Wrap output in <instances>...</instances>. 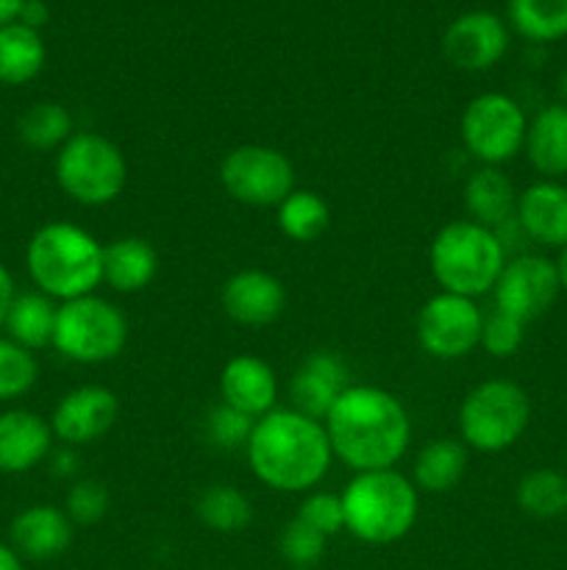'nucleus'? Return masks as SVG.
<instances>
[{
  "label": "nucleus",
  "instance_id": "obj_10",
  "mask_svg": "<svg viewBox=\"0 0 567 570\" xmlns=\"http://www.w3.org/2000/svg\"><path fill=\"white\" fill-rule=\"evenodd\" d=\"M220 184L237 204L276 209L295 189V167L284 150L270 145H237L222 156Z\"/></svg>",
  "mask_w": 567,
  "mask_h": 570
},
{
  "label": "nucleus",
  "instance_id": "obj_4",
  "mask_svg": "<svg viewBox=\"0 0 567 570\" xmlns=\"http://www.w3.org/2000/svg\"><path fill=\"white\" fill-rule=\"evenodd\" d=\"M345 532L367 546H392L415 529L420 490L395 468L356 473L342 493Z\"/></svg>",
  "mask_w": 567,
  "mask_h": 570
},
{
  "label": "nucleus",
  "instance_id": "obj_16",
  "mask_svg": "<svg viewBox=\"0 0 567 570\" xmlns=\"http://www.w3.org/2000/svg\"><path fill=\"white\" fill-rule=\"evenodd\" d=\"M350 387V367L337 351H311L289 382L292 410L326 421L339 395Z\"/></svg>",
  "mask_w": 567,
  "mask_h": 570
},
{
  "label": "nucleus",
  "instance_id": "obj_14",
  "mask_svg": "<svg viewBox=\"0 0 567 570\" xmlns=\"http://www.w3.org/2000/svg\"><path fill=\"white\" fill-rule=\"evenodd\" d=\"M509 50V28L493 11H467L442 33V53L456 70L484 72Z\"/></svg>",
  "mask_w": 567,
  "mask_h": 570
},
{
  "label": "nucleus",
  "instance_id": "obj_43",
  "mask_svg": "<svg viewBox=\"0 0 567 570\" xmlns=\"http://www.w3.org/2000/svg\"><path fill=\"white\" fill-rule=\"evenodd\" d=\"M554 265H556V276H559V284H561V293H567V245L559 250Z\"/></svg>",
  "mask_w": 567,
  "mask_h": 570
},
{
  "label": "nucleus",
  "instance_id": "obj_27",
  "mask_svg": "<svg viewBox=\"0 0 567 570\" xmlns=\"http://www.w3.org/2000/svg\"><path fill=\"white\" fill-rule=\"evenodd\" d=\"M276 223L284 237L292 243H315L331 226V209H328V200L315 189H292L276 206Z\"/></svg>",
  "mask_w": 567,
  "mask_h": 570
},
{
  "label": "nucleus",
  "instance_id": "obj_1",
  "mask_svg": "<svg viewBox=\"0 0 567 570\" xmlns=\"http://www.w3.org/2000/svg\"><path fill=\"white\" fill-rule=\"evenodd\" d=\"M322 423L334 460L354 473L395 468L411 443V421L404 401L376 384H350Z\"/></svg>",
  "mask_w": 567,
  "mask_h": 570
},
{
  "label": "nucleus",
  "instance_id": "obj_24",
  "mask_svg": "<svg viewBox=\"0 0 567 570\" xmlns=\"http://www.w3.org/2000/svg\"><path fill=\"white\" fill-rule=\"evenodd\" d=\"M467 445L454 438L428 440L417 451L415 468H411V482L420 493H450L467 473Z\"/></svg>",
  "mask_w": 567,
  "mask_h": 570
},
{
  "label": "nucleus",
  "instance_id": "obj_22",
  "mask_svg": "<svg viewBox=\"0 0 567 570\" xmlns=\"http://www.w3.org/2000/svg\"><path fill=\"white\" fill-rule=\"evenodd\" d=\"M159 273V254L145 237H117L103 245V284L115 293H142Z\"/></svg>",
  "mask_w": 567,
  "mask_h": 570
},
{
  "label": "nucleus",
  "instance_id": "obj_26",
  "mask_svg": "<svg viewBox=\"0 0 567 570\" xmlns=\"http://www.w3.org/2000/svg\"><path fill=\"white\" fill-rule=\"evenodd\" d=\"M42 33L22 26L20 20L0 26V83L22 87L33 81L44 67Z\"/></svg>",
  "mask_w": 567,
  "mask_h": 570
},
{
  "label": "nucleus",
  "instance_id": "obj_31",
  "mask_svg": "<svg viewBox=\"0 0 567 570\" xmlns=\"http://www.w3.org/2000/svg\"><path fill=\"white\" fill-rule=\"evenodd\" d=\"M17 134H20V142L31 150H59L76 134V128L64 106L56 100H42L17 120Z\"/></svg>",
  "mask_w": 567,
  "mask_h": 570
},
{
  "label": "nucleus",
  "instance_id": "obj_20",
  "mask_svg": "<svg viewBox=\"0 0 567 570\" xmlns=\"http://www.w3.org/2000/svg\"><path fill=\"white\" fill-rule=\"evenodd\" d=\"M72 543V521L61 507L33 504L9 527V546L31 562H48L64 554Z\"/></svg>",
  "mask_w": 567,
  "mask_h": 570
},
{
  "label": "nucleus",
  "instance_id": "obj_11",
  "mask_svg": "<svg viewBox=\"0 0 567 570\" xmlns=\"http://www.w3.org/2000/svg\"><path fill=\"white\" fill-rule=\"evenodd\" d=\"M481 328L484 312L465 295L439 289L417 312V343L434 360L454 362L470 356L481 345Z\"/></svg>",
  "mask_w": 567,
  "mask_h": 570
},
{
  "label": "nucleus",
  "instance_id": "obj_5",
  "mask_svg": "<svg viewBox=\"0 0 567 570\" xmlns=\"http://www.w3.org/2000/svg\"><path fill=\"white\" fill-rule=\"evenodd\" d=\"M506 265V245L498 232L467 220H450L434 234L428 248V267L442 293L478 295L493 293Z\"/></svg>",
  "mask_w": 567,
  "mask_h": 570
},
{
  "label": "nucleus",
  "instance_id": "obj_18",
  "mask_svg": "<svg viewBox=\"0 0 567 570\" xmlns=\"http://www.w3.org/2000/svg\"><path fill=\"white\" fill-rule=\"evenodd\" d=\"M220 395L222 404L259 421L267 412L276 410L278 376L270 362H265L261 356L237 354L222 365Z\"/></svg>",
  "mask_w": 567,
  "mask_h": 570
},
{
  "label": "nucleus",
  "instance_id": "obj_36",
  "mask_svg": "<svg viewBox=\"0 0 567 570\" xmlns=\"http://www.w3.org/2000/svg\"><path fill=\"white\" fill-rule=\"evenodd\" d=\"M295 518H300L304 523H309L311 529H317L326 538L345 532V507L342 495L326 493V490H309L306 499L300 501Z\"/></svg>",
  "mask_w": 567,
  "mask_h": 570
},
{
  "label": "nucleus",
  "instance_id": "obj_33",
  "mask_svg": "<svg viewBox=\"0 0 567 570\" xmlns=\"http://www.w3.org/2000/svg\"><path fill=\"white\" fill-rule=\"evenodd\" d=\"M326 534L311 529L309 523H304L300 518H292V521L281 529V534H278V554H281L284 562H289V566L298 570L315 568L317 562L326 557Z\"/></svg>",
  "mask_w": 567,
  "mask_h": 570
},
{
  "label": "nucleus",
  "instance_id": "obj_42",
  "mask_svg": "<svg viewBox=\"0 0 567 570\" xmlns=\"http://www.w3.org/2000/svg\"><path fill=\"white\" fill-rule=\"evenodd\" d=\"M22 6H26V0H0V26L14 22L20 17Z\"/></svg>",
  "mask_w": 567,
  "mask_h": 570
},
{
  "label": "nucleus",
  "instance_id": "obj_23",
  "mask_svg": "<svg viewBox=\"0 0 567 570\" xmlns=\"http://www.w3.org/2000/svg\"><path fill=\"white\" fill-rule=\"evenodd\" d=\"M465 209L472 223L498 232L504 223L515 220L517 189L500 167H484L470 173L465 181Z\"/></svg>",
  "mask_w": 567,
  "mask_h": 570
},
{
  "label": "nucleus",
  "instance_id": "obj_13",
  "mask_svg": "<svg viewBox=\"0 0 567 570\" xmlns=\"http://www.w3.org/2000/svg\"><path fill=\"white\" fill-rule=\"evenodd\" d=\"M117 417H120V401L115 390L103 384H81L56 404L50 429L56 440L78 449V445L98 443L100 438H106L115 429Z\"/></svg>",
  "mask_w": 567,
  "mask_h": 570
},
{
  "label": "nucleus",
  "instance_id": "obj_8",
  "mask_svg": "<svg viewBox=\"0 0 567 570\" xmlns=\"http://www.w3.org/2000/svg\"><path fill=\"white\" fill-rule=\"evenodd\" d=\"M128 345V317L111 301L94 295L59 304L53 348L78 365H103Z\"/></svg>",
  "mask_w": 567,
  "mask_h": 570
},
{
  "label": "nucleus",
  "instance_id": "obj_2",
  "mask_svg": "<svg viewBox=\"0 0 567 570\" xmlns=\"http://www.w3.org/2000/svg\"><path fill=\"white\" fill-rule=\"evenodd\" d=\"M250 473L276 493H309L326 479L334 451L326 423L298 410L259 417L245 445Z\"/></svg>",
  "mask_w": 567,
  "mask_h": 570
},
{
  "label": "nucleus",
  "instance_id": "obj_30",
  "mask_svg": "<svg viewBox=\"0 0 567 570\" xmlns=\"http://www.w3.org/2000/svg\"><path fill=\"white\" fill-rule=\"evenodd\" d=\"M509 22L523 39L559 42L567 37V0H509Z\"/></svg>",
  "mask_w": 567,
  "mask_h": 570
},
{
  "label": "nucleus",
  "instance_id": "obj_15",
  "mask_svg": "<svg viewBox=\"0 0 567 570\" xmlns=\"http://www.w3.org/2000/svg\"><path fill=\"white\" fill-rule=\"evenodd\" d=\"M220 306L239 326H270L287 309V289L272 273L245 267L222 282Z\"/></svg>",
  "mask_w": 567,
  "mask_h": 570
},
{
  "label": "nucleus",
  "instance_id": "obj_19",
  "mask_svg": "<svg viewBox=\"0 0 567 570\" xmlns=\"http://www.w3.org/2000/svg\"><path fill=\"white\" fill-rule=\"evenodd\" d=\"M50 421L31 410L0 412V473H28L42 465L53 451Z\"/></svg>",
  "mask_w": 567,
  "mask_h": 570
},
{
  "label": "nucleus",
  "instance_id": "obj_3",
  "mask_svg": "<svg viewBox=\"0 0 567 570\" xmlns=\"http://www.w3.org/2000/svg\"><path fill=\"white\" fill-rule=\"evenodd\" d=\"M33 287L53 301L94 295L103 284V243L70 220H50L33 232L26 248Z\"/></svg>",
  "mask_w": 567,
  "mask_h": 570
},
{
  "label": "nucleus",
  "instance_id": "obj_28",
  "mask_svg": "<svg viewBox=\"0 0 567 570\" xmlns=\"http://www.w3.org/2000/svg\"><path fill=\"white\" fill-rule=\"evenodd\" d=\"M195 515L211 532L237 534L253 523V504L233 484H211L195 501Z\"/></svg>",
  "mask_w": 567,
  "mask_h": 570
},
{
  "label": "nucleus",
  "instance_id": "obj_34",
  "mask_svg": "<svg viewBox=\"0 0 567 570\" xmlns=\"http://www.w3.org/2000/svg\"><path fill=\"white\" fill-rule=\"evenodd\" d=\"M109 490L98 479H78L72 488L67 490L64 512L72 521V527H94L106 518L109 512Z\"/></svg>",
  "mask_w": 567,
  "mask_h": 570
},
{
  "label": "nucleus",
  "instance_id": "obj_37",
  "mask_svg": "<svg viewBox=\"0 0 567 570\" xmlns=\"http://www.w3.org/2000/svg\"><path fill=\"white\" fill-rule=\"evenodd\" d=\"M523 340H526V323L515 321V317L504 315L498 309L484 315L481 348L489 356H495V360H509V356H515L523 348Z\"/></svg>",
  "mask_w": 567,
  "mask_h": 570
},
{
  "label": "nucleus",
  "instance_id": "obj_21",
  "mask_svg": "<svg viewBox=\"0 0 567 570\" xmlns=\"http://www.w3.org/2000/svg\"><path fill=\"white\" fill-rule=\"evenodd\" d=\"M528 161L543 178L559 181L567 176V104H548L528 120Z\"/></svg>",
  "mask_w": 567,
  "mask_h": 570
},
{
  "label": "nucleus",
  "instance_id": "obj_9",
  "mask_svg": "<svg viewBox=\"0 0 567 570\" xmlns=\"http://www.w3.org/2000/svg\"><path fill=\"white\" fill-rule=\"evenodd\" d=\"M528 117L515 98L504 92H481L465 106L459 137L467 154L484 167H500L523 154Z\"/></svg>",
  "mask_w": 567,
  "mask_h": 570
},
{
  "label": "nucleus",
  "instance_id": "obj_40",
  "mask_svg": "<svg viewBox=\"0 0 567 570\" xmlns=\"http://www.w3.org/2000/svg\"><path fill=\"white\" fill-rule=\"evenodd\" d=\"M48 6L42 3V0H26V6H22V11H20V17H17V20L22 22V26H28V28H33V31H39V28L44 26V22H48Z\"/></svg>",
  "mask_w": 567,
  "mask_h": 570
},
{
  "label": "nucleus",
  "instance_id": "obj_12",
  "mask_svg": "<svg viewBox=\"0 0 567 570\" xmlns=\"http://www.w3.org/2000/svg\"><path fill=\"white\" fill-rule=\"evenodd\" d=\"M559 293L561 284L554 259L543 254H520L515 259H506L493 287L495 309L520 323L543 317L556 304Z\"/></svg>",
  "mask_w": 567,
  "mask_h": 570
},
{
  "label": "nucleus",
  "instance_id": "obj_32",
  "mask_svg": "<svg viewBox=\"0 0 567 570\" xmlns=\"http://www.w3.org/2000/svg\"><path fill=\"white\" fill-rule=\"evenodd\" d=\"M39 362L33 351L22 348L14 340L0 337V401H14L37 384Z\"/></svg>",
  "mask_w": 567,
  "mask_h": 570
},
{
  "label": "nucleus",
  "instance_id": "obj_39",
  "mask_svg": "<svg viewBox=\"0 0 567 570\" xmlns=\"http://www.w3.org/2000/svg\"><path fill=\"white\" fill-rule=\"evenodd\" d=\"M17 287H14V278H11L9 267L0 262V328L6 326V315L11 309V301H14Z\"/></svg>",
  "mask_w": 567,
  "mask_h": 570
},
{
  "label": "nucleus",
  "instance_id": "obj_6",
  "mask_svg": "<svg viewBox=\"0 0 567 570\" xmlns=\"http://www.w3.org/2000/svg\"><path fill=\"white\" fill-rule=\"evenodd\" d=\"M56 184L78 206H109L126 193L128 161L115 139L98 131H76L56 150Z\"/></svg>",
  "mask_w": 567,
  "mask_h": 570
},
{
  "label": "nucleus",
  "instance_id": "obj_17",
  "mask_svg": "<svg viewBox=\"0 0 567 570\" xmlns=\"http://www.w3.org/2000/svg\"><path fill=\"white\" fill-rule=\"evenodd\" d=\"M515 223L531 243L543 248L567 245V184L539 178L517 193Z\"/></svg>",
  "mask_w": 567,
  "mask_h": 570
},
{
  "label": "nucleus",
  "instance_id": "obj_41",
  "mask_svg": "<svg viewBox=\"0 0 567 570\" xmlns=\"http://www.w3.org/2000/svg\"><path fill=\"white\" fill-rule=\"evenodd\" d=\"M0 570H26L22 557L9 543H0Z\"/></svg>",
  "mask_w": 567,
  "mask_h": 570
},
{
  "label": "nucleus",
  "instance_id": "obj_44",
  "mask_svg": "<svg viewBox=\"0 0 567 570\" xmlns=\"http://www.w3.org/2000/svg\"><path fill=\"white\" fill-rule=\"evenodd\" d=\"M559 92H561V98H565V104H567V70L561 72V78H559Z\"/></svg>",
  "mask_w": 567,
  "mask_h": 570
},
{
  "label": "nucleus",
  "instance_id": "obj_25",
  "mask_svg": "<svg viewBox=\"0 0 567 570\" xmlns=\"http://www.w3.org/2000/svg\"><path fill=\"white\" fill-rule=\"evenodd\" d=\"M56 315H59L56 301L39 293V289L17 293L14 301H11L9 315H6L3 328L9 332V340H14L17 345L28 351H39L44 345H53Z\"/></svg>",
  "mask_w": 567,
  "mask_h": 570
},
{
  "label": "nucleus",
  "instance_id": "obj_7",
  "mask_svg": "<svg viewBox=\"0 0 567 570\" xmlns=\"http://www.w3.org/2000/svg\"><path fill=\"white\" fill-rule=\"evenodd\" d=\"M531 399L511 379H487L465 395L459 406V434L478 454H500L526 434Z\"/></svg>",
  "mask_w": 567,
  "mask_h": 570
},
{
  "label": "nucleus",
  "instance_id": "obj_38",
  "mask_svg": "<svg viewBox=\"0 0 567 570\" xmlns=\"http://www.w3.org/2000/svg\"><path fill=\"white\" fill-rule=\"evenodd\" d=\"M50 473L59 479H70L78 473V454L72 445H61V449L50 451Z\"/></svg>",
  "mask_w": 567,
  "mask_h": 570
},
{
  "label": "nucleus",
  "instance_id": "obj_35",
  "mask_svg": "<svg viewBox=\"0 0 567 570\" xmlns=\"http://www.w3.org/2000/svg\"><path fill=\"white\" fill-rule=\"evenodd\" d=\"M256 421L253 417L242 415V412L231 410L228 404H217L211 406L209 415H206V440L211 445H217L220 451H237L245 449L250 440V432H253Z\"/></svg>",
  "mask_w": 567,
  "mask_h": 570
},
{
  "label": "nucleus",
  "instance_id": "obj_29",
  "mask_svg": "<svg viewBox=\"0 0 567 570\" xmlns=\"http://www.w3.org/2000/svg\"><path fill=\"white\" fill-rule=\"evenodd\" d=\"M515 501L526 515L539 518V521L567 515V476L550 468L528 471L517 482Z\"/></svg>",
  "mask_w": 567,
  "mask_h": 570
}]
</instances>
